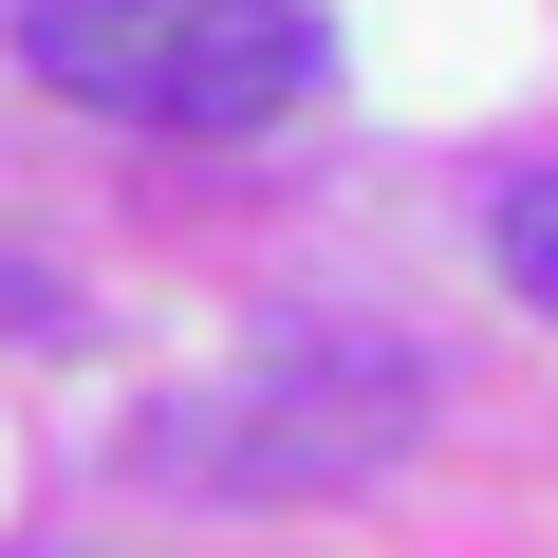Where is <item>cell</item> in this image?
Returning <instances> with one entry per match:
<instances>
[{
  "mask_svg": "<svg viewBox=\"0 0 558 558\" xmlns=\"http://www.w3.org/2000/svg\"><path fill=\"white\" fill-rule=\"evenodd\" d=\"M20 75L131 131H279L317 94V20L299 0H20Z\"/></svg>",
  "mask_w": 558,
  "mask_h": 558,
  "instance_id": "cell-1",
  "label": "cell"
},
{
  "mask_svg": "<svg viewBox=\"0 0 558 558\" xmlns=\"http://www.w3.org/2000/svg\"><path fill=\"white\" fill-rule=\"evenodd\" d=\"M410 428H428V373H410L391 336H279V354H242L223 391H186L149 465H168V484H223V502H336V484H373Z\"/></svg>",
  "mask_w": 558,
  "mask_h": 558,
  "instance_id": "cell-2",
  "label": "cell"
},
{
  "mask_svg": "<svg viewBox=\"0 0 558 558\" xmlns=\"http://www.w3.org/2000/svg\"><path fill=\"white\" fill-rule=\"evenodd\" d=\"M484 260H502V299L558 336V168H521V186L484 205Z\"/></svg>",
  "mask_w": 558,
  "mask_h": 558,
  "instance_id": "cell-3",
  "label": "cell"
}]
</instances>
